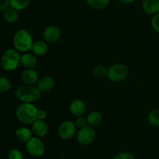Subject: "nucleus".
<instances>
[{
  "mask_svg": "<svg viewBox=\"0 0 159 159\" xmlns=\"http://www.w3.org/2000/svg\"><path fill=\"white\" fill-rule=\"evenodd\" d=\"M38 108L31 103H22L16 109L17 119L23 123L32 124L37 119Z\"/></svg>",
  "mask_w": 159,
  "mask_h": 159,
  "instance_id": "f257e3e1",
  "label": "nucleus"
},
{
  "mask_svg": "<svg viewBox=\"0 0 159 159\" xmlns=\"http://www.w3.org/2000/svg\"><path fill=\"white\" fill-rule=\"evenodd\" d=\"M16 96L23 103H34L40 99L41 92L33 85L20 86L16 91Z\"/></svg>",
  "mask_w": 159,
  "mask_h": 159,
  "instance_id": "f03ea898",
  "label": "nucleus"
},
{
  "mask_svg": "<svg viewBox=\"0 0 159 159\" xmlns=\"http://www.w3.org/2000/svg\"><path fill=\"white\" fill-rule=\"evenodd\" d=\"M12 43L17 51L25 52L31 49L34 41L32 35L29 31L21 29L15 33L12 38Z\"/></svg>",
  "mask_w": 159,
  "mask_h": 159,
  "instance_id": "7ed1b4c3",
  "label": "nucleus"
},
{
  "mask_svg": "<svg viewBox=\"0 0 159 159\" xmlns=\"http://www.w3.org/2000/svg\"><path fill=\"white\" fill-rule=\"evenodd\" d=\"M1 65L6 71H12L20 63V55L17 50L8 49L1 57Z\"/></svg>",
  "mask_w": 159,
  "mask_h": 159,
  "instance_id": "20e7f679",
  "label": "nucleus"
},
{
  "mask_svg": "<svg viewBox=\"0 0 159 159\" xmlns=\"http://www.w3.org/2000/svg\"><path fill=\"white\" fill-rule=\"evenodd\" d=\"M129 73V70L127 65L124 64L117 63L112 65L109 67L107 77L113 82L119 83L124 81L127 77Z\"/></svg>",
  "mask_w": 159,
  "mask_h": 159,
  "instance_id": "39448f33",
  "label": "nucleus"
},
{
  "mask_svg": "<svg viewBox=\"0 0 159 159\" xmlns=\"http://www.w3.org/2000/svg\"><path fill=\"white\" fill-rule=\"evenodd\" d=\"M26 148L31 156L35 157H41L45 153V145L39 137H32L26 142Z\"/></svg>",
  "mask_w": 159,
  "mask_h": 159,
  "instance_id": "423d86ee",
  "label": "nucleus"
},
{
  "mask_svg": "<svg viewBox=\"0 0 159 159\" xmlns=\"http://www.w3.org/2000/svg\"><path fill=\"white\" fill-rule=\"evenodd\" d=\"M96 138V132L90 126H86L81 128L77 133V140L80 144H91Z\"/></svg>",
  "mask_w": 159,
  "mask_h": 159,
  "instance_id": "0eeeda50",
  "label": "nucleus"
},
{
  "mask_svg": "<svg viewBox=\"0 0 159 159\" xmlns=\"http://www.w3.org/2000/svg\"><path fill=\"white\" fill-rule=\"evenodd\" d=\"M76 132V126L73 122L66 121L62 123L59 126L57 133L58 136L63 140H69Z\"/></svg>",
  "mask_w": 159,
  "mask_h": 159,
  "instance_id": "6e6552de",
  "label": "nucleus"
},
{
  "mask_svg": "<svg viewBox=\"0 0 159 159\" xmlns=\"http://www.w3.org/2000/svg\"><path fill=\"white\" fill-rule=\"evenodd\" d=\"M43 38L47 42L51 44H54L58 41L61 36V30L57 26L51 25L45 28L43 33Z\"/></svg>",
  "mask_w": 159,
  "mask_h": 159,
  "instance_id": "1a4fd4ad",
  "label": "nucleus"
},
{
  "mask_svg": "<svg viewBox=\"0 0 159 159\" xmlns=\"http://www.w3.org/2000/svg\"><path fill=\"white\" fill-rule=\"evenodd\" d=\"M54 84L55 81L52 76H46L39 80L37 83V87L41 93H45L51 90L54 87Z\"/></svg>",
  "mask_w": 159,
  "mask_h": 159,
  "instance_id": "9d476101",
  "label": "nucleus"
},
{
  "mask_svg": "<svg viewBox=\"0 0 159 159\" xmlns=\"http://www.w3.org/2000/svg\"><path fill=\"white\" fill-rule=\"evenodd\" d=\"M69 109L71 113L75 116H81L86 111V104L80 99H75L70 104Z\"/></svg>",
  "mask_w": 159,
  "mask_h": 159,
  "instance_id": "9b49d317",
  "label": "nucleus"
},
{
  "mask_svg": "<svg viewBox=\"0 0 159 159\" xmlns=\"http://www.w3.org/2000/svg\"><path fill=\"white\" fill-rule=\"evenodd\" d=\"M21 78L23 82L28 85H34L38 82V73L34 69H26L22 73Z\"/></svg>",
  "mask_w": 159,
  "mask_h": 159,
  "instance_id": "f8f14e48",
  "label": "nucleus"
},
{
  "mask_svg": "<svg viewBox=\"0 0 159 159\" xmlns=\"http://www.w3.org/2000/svg\"><path fill=\"white\" fill-rule=\"evenodd\" d=\"M32 129L36 135L43 137L48 134V126L44 120L37 119L32 123Z\"/></svg>",
  "mask_w": 159,
  "mask_h": 159,
  "instance_id": "ddd939ff",
  "label": "nucleus"
},
{
  "mask_svg": "<svg viewBox=\"0 0 159 159\" xmlns=\"http://www.w3.org/2000/svg\"><path fill=\"white\" fill-rule=\"evenodd\" d=\"M142 9L147 14L155 15L159 12V0H144Z\"/></svg>",
  "mask_w": 159,
  "mask_h": 159,
  "instance_id": "4468645a",
  "label": "nucleus"
},
{
  "mask_svg": "<svg viewBox=\"0 0 159 159\" xmlns=\"http://www.w3.org/2000/svg\"><path fill=\"white\" fill-rule=\"evenodd\" d=\"M20 63L26 69H34L37 64V59L34 55L25 53L20 55Z\"/></svg>",
  "mask_w": 159,
  "mask_h": 159,
  "instance_id": "2eb2a0df",
  "label": "nucleus"
},
{
  "mask_svg": "<svg viewBox=\"0 0 159 159\" xmlns=\"http://www.w3.org/2000/svg\"><path fill=\"white\" fill-rule=\"evenodd\" d=\"M30 50L34 55L43 56L48 53V45L47 42L43 41H37L34 42Z\"/></svg>",
  "mask_w": 159,
  "mask_h": 159,
  "instance_id": "dca6fc26",
  "label": "nucleus"
},
{
  "mask_svg": "<svg viewBox=\"0 0 159 159\" xmlns=\"http://www.w3.org/2000/svg\"><path fill=\"white\" fill-rule=\"evenodd\" d=\"M16 137L19 140L22 142H27L32 138V132L28 128L21 127L19 128L16 131Z\"/></svg>",
  "mask_w": 159,
  "mask_h": 159,
  "instance_id": "f3484780",
  "label": "nucleus"
},
{
  "mask_svg": "<svg viewBox=\"0 0 159 159\" xmlns=\"http://www.w3.org/2000/svg\"><path fill=\"white\" fill-rule=\"evenodd\" d=\"M87 122L89 126L94 127L98 126L102 121V115L97 111H93L87 115Z\"/></svg>",
  "mask_w": 159,
  "mask_h": 159,
  "instance_id": "a211bd4d",
  "label": "nucleus"
},
{
  "mask_svg": "<svg viewBox=\"0 0 159 159\" xmlns=\"http://www.w3.org/2000/svg\"><path fill=\"white\" fill-rule=\"evenodd\" d=\"M4 19L6 22L9 23H15L19 19L18 11L13 8H8L4 12Z\"/></svg>",
  "mask_w": 159,
  "mask_h": 159,
  "instance_id": "6ab92c4d",
  "label": "nucleus"
},
{
  "mask_svg": "<svg viewBox=\"0 0 159 159\" xmlns=\"http://www.w3.org/2000/svg\"><path fill=\"white\" fill-rule=\"evenodd\" d=\"M87 4L93 9H102L110 3V0H86Z\"/></svg>",
  "mask_w": 159,
  "mask_h": 159,
  "instance_id": "aec40b11",
  "label": "nucleus"
},
{
  "mask_svg": "<svg viewBox=\"0 0 159 159\" xmlns=\"http://www.w3.org/2000/svg\"><path fill=\"white\" fill-rule=\"evenodd\" d=\"M30 0H10V7L16 10H23L29 6Z\"/></svg>",
  "mask_w": 159,
  "mask_h": 159,
  "instance_id": "412c9836",
  "label": "nucleus"
},
{
  "mask_svg": "<svg viewBox=\"0 0 159 159\" xmlns=\"http://www.w3.org/2000/svg\"><path fill=\"white\" fill-rule=\"evenodd\" d=\"M149 123L153 126H159V109H153L151 111L148 116Z\"/></svg>",
  "mask_w": 159,
  "mask_h": 159,
  "instance_id": "4be33fe9",
  "label": "nucleus"
},
{
  "mask_svg": "<svg viewBox=\"0 0 159 159\" xmlns=\"http://www.w3.org/2000/svg\"><path fill=\"white\" fill-rule=\"evenodd\" d=\"M108 69L106 68L103 65H97L93 70V74L97 78H104L107 76Z\"/></svg>",
  "mask_w": 159,
  "mask_h": 159,
  "instance_id": "5701e85b",
  "label": "nucleus"
},
{
  "mask_svg": "<svg viewBox=\"0 0 159 159\" xmlns=\"http://www.w3.org/2000/svg\"><path fill=\"white\" fill-rule=\"evenodd\" d=\"M12 87L11 81L5 76H0V92L4 93L10 90Z\"/></svg>",
  "mask_w": 159,
  "mask_h": 159,
  "instance_id": "b1692460",
  "label": "nucleus"
},
{
  "mask_svg": "<svg viewBox=\"0 0 159 159\" xmlns=\"http://www.w3.org/2000/svg\"><path fill=\"white\" fill-rule=\"evenodd\" d=\"M8 158L9 159H23V154L21 151L17 149H12L9 151L8 154Z\"/></svg>",
  "mask_w": 159,
  "mask_h": 159,
  "instance_id": "393cba45",
  "label": "nucleus"
},
{
  "mask_svg": "<svg viewBox=\"0 0 159 159\" xmlns=\"http://www.w3.org/2000/svg\"><path fill=\"white\" fill-rule=\"evenodd\" d=\"M75 124L76 126L80 128V129L82 127H85V126H88L87 118L82 116V115H81V116H78L77 118H76L75 123Z\"/></svg>",
  "mask_w": 159,
  "mask_h": 159,
  "instance_id": "a878e982",
  "label": "nucleus"
},
{
  "mask_svg": "<svg viewBox=\"0 0 159 159\" xmlns=\"http://www.w3.org/2000/svg\"><path fill=\"white\" fill-rule=\"evenodd\" d=\"M151 24L155 31L159 33V12L155 14L151 20Z\"/></svg>",
  "mask_w": 159,
  "mask_h": 159,
  "instance_id": "bb28decb",
  "label": "nucleus"
},
{
  "mask_svg": "<svg viewBox=\"0 0 159 159\" xmlns=\"http://www.w3.org/2000/svg\"><path fill=\"white\" fill-rule=\"evenodd\" d=\"M113 159H135V157L129 152H121L115 156Z\"/></svg>",
  "mask_w": 159,
  "mask_h": 159,
  "instance_id": "cd10ccee",
  "label": "nucleus"
},
{
  "mask_svg": "<svg viewBox=\"0 0 159 159\" xmlns=\"http://www.w3.org/2000/svg\"><path fill=\"white\" fill-rule=\"evenodd\" d=\"M10 6V0H0V12H5Z\"/></svg>",
  "mask_w": 159,
  "mask_h": 159,
  "instance_id": "c85d7f7f",
  "label": "nucleus"
},
{
  "mask_svg": "<svg viewBox=\"0 0 159 159\" xmlns=\"http://www.w3.org/2000/svg\"><path fill=\"white\" fill-rule=\"evenodd\" d=\"M46 116H47V113L44 110L38 109V112H37V119L44 120V118H46Z\"/></svg>",
  "mask_w": 159,
  "mask_h": 159,
  "instance_id": "c756f323",
  "label": "nucleus"
},
{
  "mask_svg": "<svg viewBox=\"0 0 159 159\" xmlns=\"http://www.w3.org/2000/svg\"><path fill=\"white\" fill-rule=\"evenodd\" d=\"M120 3H124V4H130V3L134 2L135 0H118Z\"/></svg>",
  "mask_w": 159,
  "mask_h": 159,
  "instance_id": "7c9ffc66",
  "label": "nucleus"
}]
</instances>
